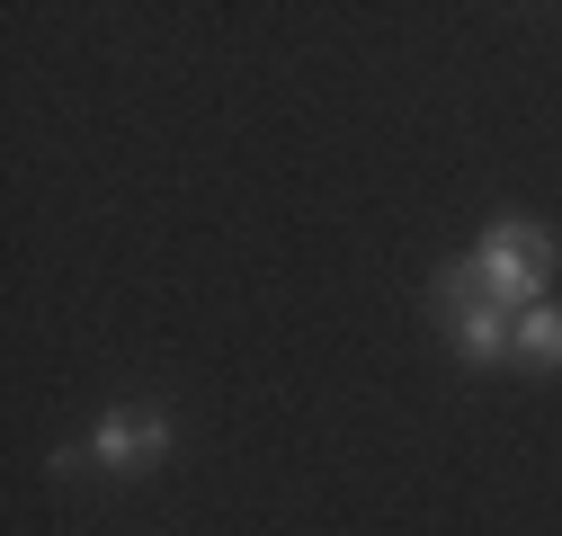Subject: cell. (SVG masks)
Masks as SVG:
<instances>
[{"label": "cell", "mask_w": 562, "mask_h": 536, "mask_svg": "<svg viewBox=\"0 0 562 536\" xmlns=\"http://www.w3.org/2000/svg\"><path fill=\"white\" fill-rule=\"evenodd\" d=\"M473 259H482V287H491V304H509V313H536V304L553 295V268H562L553 233H544V224H527V215L491 224Z\"/></svg>", "instance_id": "1"}, {"label": "cell", "mask_w": 562, "mask_h": 536, "mask_svg": "<svg viewBox=\"0 0 562 536\" xmlns=\"http://www.w3.org/2000/svg\"><path fill=\"white\" fill-rule=\"evenodd\" d=\"M90 456L108 465V474H153V465L170 456V421L161 412H108L99 438H90Z\"/></svg>", "instance_id": "2"}, {"label": "cell", "mask_w": 562, "mask_h": 536, "mask_svg": "<svg viewBox=\"0 0 562 536\" xmlns=\"http://www.w3.org/2000/svg\"><path fill=\"white\" fill-rule=\"evenodd\" d=\"M447 340H456V358H464V367H501V358H509V340H518V313H509V304H473V313H456V322H447Z\"/></svg>", "instance_id": "3"}, {"label": "cell", "mask_w": 562, "mask_h": 536, "mask_svg": "<svg viewBox=\"0 0 562 536\" xmlns=\"http://www.w3.org/2000/svg\"><path fill=\"white\" fill-rule=\"evenodd\" d=\"M509 358H527V367H562V304L518 313V340H509Z\"/></svg>", "instance_id": "4"}, {"label": "cell", "mask_w": 562, "mask_h": 536, "mask_svg": "<svg viewBox=\"0 0 562 536\" xmlns=\"http://www.w3.org/2000/svg\"><path fill=\"white\" fill-rule=\"evenodd\" d=\"M429 295H438V322H456V313H473V304H491V287H482V259H447Z\"/></svg>", "instance_id": "5"}]
</instances>
